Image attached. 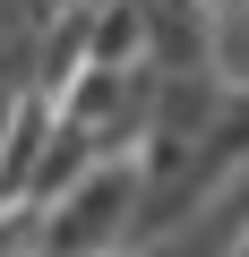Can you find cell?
<instances>
[{
    "label": "cell",
    "instance_id": "2",
    "mask_svg": "<svg viewBox=\"0 0 249 257\" xmlns=\"http://www.w3.org/2000/svg\"><path fill=\"white\" fill-rule=\"evenodd\" d=\"M198 9H206V18H232V9H249V0H198Z\"/></svg>",
    "mask_w": 249,
    "mask_h": 257
},
{
    "label": "cell",
    "instance_id": "1",
    "mask_svg": "<svg viewBox=\"0 0 249 257\" xmlns=\"http://www.w3.org/2000/svg\"><path fill=\"white\" fill-rule=\"evenodd\" d=\"M69 9H86V0H26V18L43 26V18H69Z\"/></svg>",
    "mask_w": 249,
    "mask_h": 257
}]
</instances>
